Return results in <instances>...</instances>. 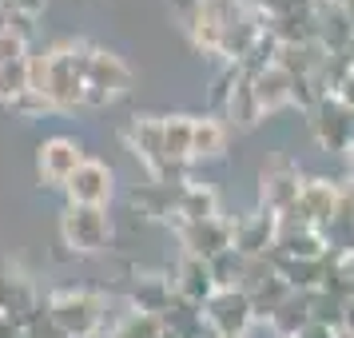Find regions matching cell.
<instances>
[{"instance_id":"cell-1","label":"cell","mask_w":354,"mask_h":338,"mask_svg":"<svg viewBox=\"0 0 354 338\" xmlns=\"http://www.w3.org/2000/svg\"><path fill=\"white\" fill-rule=\"evenodd\" d=\"M84 60L88 44L84 40H52L48 48L28 52V92L48 100L52 112L80 108L84 104Z\"/></svg>"},{"instance_id":"cell-26","label":"cell","mask_w":354,"mask_h":338,"mask_svg":"<svg viewBox=\"0 0 354 338\" xmlns=\"http://www.w3.org/2000/svg\"><path fill=\"white\" fill-rule=\"evenodd\" d=\"M28 36L17 32V28H8V24H0V64H20V60H28Z\"/></svg>"},{"instance_id":"cell-38","label":"cell","mask_w":354,"mask_h":338,"mask_svg":"<svg viewBox=\"0 0 354 338\" xmlns=\"http://www.w3.org/2000/svg\"><path fill=\"white\" fill-rule=\"evenodd\" d=\"M342 338H346V335H342Z\"/></svg>"},{"instance_id":"cell-11","label":"cell","mask_w":354,"mask_h":338,"mask_svg":"<svg viewBox=\"0 0 354 338\" xmlns=\"http://www.w3.org/2000/svg\"><path fill=\"white\" fill-rule=\"evenodd\" d=\"M338 187L335 179H303V191H299V203L290 215L283 219H295V223H310V227H326L335 219V207H338Z\"/></svg>"},{"instance_id":"cell-36","label":"cell","mask_w":354,"mask_h":338,"mask_svg":"<svg viewBox=\"0 0 354 338\" xmlns=\"http://www.w3.org/2000/svg\"><path fill=\"white\" fill-rule=\"evenodd\" d=\"M160 338H176V335H167V330H163V335H160Z\"/></svg>"},{"instance_id":"cell-25","label":"cell","mask_w":354,"mask_h":338,"mask_svg":"<svg viewBox=\"0 0 354 338\" xmlns=\"http://www.w3.org/2000/svg\"><path fill=\"white\" fill-rule=\"evenodd\" d=\"M28 92V64H0V104H17L20 96Z\"/></svg>"},{"instance_id":"cell-9","label":"cell","mask_w":354,"mask_h":338,"mask_svg":"<svg viewBox=\"0 0 354 338\" xmlns=\"http://www.w3.org/2000/svg\"><path fill=\"white\" fill-rule=\"evenodd\" d=\"M306 115H310V131H315V140H319L322 151H351L354 112L346 104H338L335 96H322Z\"/></svg>"},{"instance_id":"cell-31","label":"cell","mask_w":354,"mask_h":338,"mask_svg":"<svg viewBox=\"0 0 354 338\" xmlns=\"http://www.w3.org/2000/svg\"><path fill=\"white\" fill-rule=\"evenodd\" d=\"M295 338H342V330H330V326H319V322H310L306 330H299Z\"/></svg>"},{"instance_id":"cell-30","label":"cell","mask_w":354,"mask_h":338,"mask_svg":"<svg viewBox=\"0 0 354 338\" xmlns=\"http://www.w3.org/2000/svg\"><path fill=\"white\" fill-rule=\"evenodd\" d=\"M330 96H335L338 104H346V108L354 112V68L346 72V76H342V84H338V88L330 92Z\"/></svg>"},{"instance_id":"cell-24","label":"cell","mask_w":354,"mask_h":338,"mask_svg":"<svg viewBox=\"0 0 354 338\" xmlns=\"http://www.w3.org/2000/svg\"><path fill=\"white\" fill-rule=\"evenodd\" d=\"M243 271H247V259L231 247V251H223L219 259H211V274H215V287H239L243 283Z\"/></svg>"},{"instance_id":"cell-29","label":"cell","mask_w":354,"mask_h":338,"mask_svg":"<svg viewBox=\"0 0 354 338\" xmlns=\"http://www.w3.org/2000/svg\"><path fill=\"white\" fill-rule=\"evenodd\" d=\"M243 4H247V8H251V12H255V17L271 20V17H279V12H283V8H287L290 0H243Z\"/></svg>"},{"instance_id":"cell-22","label":"cell","mask_w":354,"mask_h":338,"mask_svg":"<svg viewBox=\"0 0 354 338\" xmlns=\"http://www.w3.org/2000/svg\"><path fill=\"white\" fill-rule=\"evenodd\" d=\"M267 322L274 326V335H279V338H295L299 330H306V326H310L306 294H290V299H283V303H279V310H274Z\"/></svg>"},{"instance_id":"cell-15","label":"cell","mask_w":354,"mask_h":338,"mask_svg":"<svg viewBox=\"0 0 354 338\" xmlns=\"http://www.w3.org/2000/svg\"><path fill=\"white\" fill-rule=\"evenodd\" d=\"M243 76H247V84H251V96H255L259 115H271V112H279V108L290 104V84L295 80H290L274 60L267 68H259V72H243Z\"/></svg>"},{"instance_id":"cell-23","label":"cell","mask_w":354,"mask_h":338,"mask_svg":"<svg viewBox=\"0 0 354 338\" xmlns=\"http://www.w3.org/2000/svg\"><path fill=\"white\" fill-rule=\"evenodd\" d=\"M163 335V319L160 314H147V310H136L128 306L120 322L112 326V338H160Z\"/></svg>"},{"instance_id":"cell-5","label":"cell","mask_w":354,"mask_h":338,"mask_svg":"<svg viewBox=\"0 0 354 338\" xmlns=\"http://www.w3.org/2000/svg\"><path fill=\"white\" fill-rule=\"evenodd\" d=\"M60 239L76 255H100L112 243V219L108 207H72L68 203L60 215Z\"/></svg>"},{"instance_id":"cell-6","label":"cell","mask_w":354,"mask_h":338,"mask_svg":"<svg viewBox=\"0 0 354 338\" xmlns=\"http://www.w3.org/2000/svg\"><path fill=\"white\" fill-rule=\"evenodd\" d=\"M203 310V322L215 338H243L247 326L255 322V306H251V294L239 287H223L215 290L207 303L199 306Z\"/></svg>"},{"instance_id":"cell-8","label":"cell","mask_w":354,"mask_h":338,"mask_svg":"<svg viewBox=\"0 0 354 338\" xmlns=\"http://www.w3.org/2000/svg\"><path fill=\"white\" fill-rule=\"evenodd\" d=\"M179 243L187 247L192 259H219L223 251L235 247V219L215 215V219H199V223H179Z\"/></svg>"},{"instance_id":"cell-2","label":"cell","mask_w":354,"mask_h":338,"mask_svg":"<svg viewBox=\"0 0 354 338\" xmlns=\"http://www.w3.org/2000/svg\"><path fill=\"white\" fill-rule=\"evenodd\" d=\"M128 92H131V68L115 52L88 44V60H84V104L104 108V104H115Z\"/></svg>"},{"instance_id":"cell-18","label":"cell","mask_w":354,"mask_h":338,"mask_svg":"<svg viewBox=\"0 0 354 338\" xmlns=\"http://www.w3.org/2000/svg\"><path fill=\"white\" fill-rule=\"evenodd\" d=\"M227 151V124L219 115H192V160H219Z\"/></svg>"},{"instance_id":"cell-19","label":"cell","mask_w":354,"mask_h":338,"mask_svg":"<svg viewBox=\"0 0 354 338\" xmlns=\"http://www.w3.org/2000/svg\"><path fill=\"white\" fill-rule=\"evenodd\" d=\"M176 303V287H171V279H163V274H140L136 279V287H131V306L136 310H147V314H160Z\"/></svg>"},{"instance_id":"cell-16","label":"cell","mask_w":354,"mask_h":338,"mask_svg":"<svg viewBox=\"0 0 354 338\" xmlns=\"http://www.w3.org/2000/svg\"><path fill=\"white\" fill-rule=\"evenodd\" d=\"M171 287H176V299H183V303H192V306H203L219 290L215 287V274H211V263L192 259V255H183V263L176 267Z\"/></svg>"},{"instance_id":"cell-20","label":"cell","mask_w":354,"mask_h":338,"mask_svg":"<svg viewBox=\"0 0 354 338\" xmlns=\"http://www.w3.org/2000/svg\"><path fill=\"white\" fill-rule=\"evenodd\" d=\"M223 104H227V120L239 124V128H255L259 120H263L255 108V96H251V84H247V76H243L239 68H235V84H231Z\"/></svg>"},{"instance_id":"cell-7","label":"cell","mask_w":354,"mask_h":338,"mask_svg":"<svg viewBox=\"0 0 354 338\" xmlns=\"http://www.w3.org/2000/svg\"><path fill=\"white\" fill-rule=\"evenodd\" d=\"M299 191H303V176H299V167L283 156H274L267 167H263V176H259V207L271 211L274 219H283L295 211L299 203Z\"/></svg>"},{"instance_id":"cell-34","label":"cell","mask_w":354,"mask_h":338,"mask_svg":"<svg viewBox=\"0 0 354 338\" xmlns=\"http://www.w3.org/2000/svg\"><path fill=\"white\" fill-rule=\"evenodd\" d=\"M342 4V12H346V20H351V28H354V0H338Z\"/></svg>"},{"instance_id":"cell-13","label":"cell","mask_w":354,"mask_h":338,"mask_svg":"<svg viewBox=\"0 0 354 338\" xmlns=\"http://www.w3.org/2000/svg\"><path fill=\"white\" fill-rule=\"evenodd\" d=\"M351 40H354V28L346 12H342V4L338 0H315V44L326 56H342L351 48Z\"/></svg>"},{"instance_id":"cell-35","label":"cell","mask_w":354,"mask_h":338,"mask_svg":"<svg viewBox=\"0 0 354 338\" xmlns=\"http://www.w3.org/2000/svg\"><path fill=\"white\" fill-rule=\"evenodd\" d=\"M346 187H354V156H351V176H346Z\"/></svg>"},{"instance_id":"cell-28","label":"cell","mask_w":354,"mask_h":338,"mask_svg":"<svg viewBox=\"0 0 354 338\" xmlns=\"http://www.w3.org/2000/svg\"><path fill=\"white\" fill-rule=\"evenodd\" d=\"M12 112H20V115H44V112H52V108H48V100H40L36 92H24V96L12 104Z\"/></svg>"},{"instance_id":"cell-14","label":"cell","mask_w":354,"mask_h":338,"mask_svg":"<svg viewBox=\"0 0 354 338\" xmlns=\"http://www.w3.org/2000/svg\"><path fill=\"white\" fill-rule=\"evenodd\" d=\"M274 235H279V219L271 211H251V215H239L235 219V251L243 259H259L274 247Z\"/></svg>"},{"instance_id":"cell-33","label":"cell","mask_w":354,"mask_h":338,"mask_svg":"<svg viewBox=\"0 0 354 338\" xmlns=\"http://www.w3.org/2000/svg\"><path fill=\"white\" fill-rule=\"evenodd\" d=\"M342 335L354 338V294L346 299V314H342Z\"/></svg>"},{"instance_id":"cell-32","label":"cell","mask_w":354,"mask_h":338,"mask_svg":"<svg viewBox=\"0 0 354 338\" xmlns=\"http://www.w3.org/2000/svg\"><path fill=\"white\" fill-rule=\"evenodd\" d=\"M0 338H24L17 319H8V314H0Z\"/></svg>"},{"instance_id":"cell-37","label":"cell","mask_w":354,"mask_h":338,"mask_svg":"<svg viewBox=\"0 0 354 338\" xmlns=\"http://www.w3.org/2000/svg\"><path fill=\"white\" fill-rule=\"evenodd\" d=\"M351 156H354V135H351Z\"/></svg>"},{"instance_id":"cell-3","label":"cell","mask_w":354,"mask_h":338,"mask_svg":"<svg viewBox=\"0 0 354 338\" xmlns=\"http://www.w3.org/2000/svg\"><path fill=\"white\" fill-rule=\"evenodd\" d=\"M44 306L64 338H96L104 326V299L92 290H56Z\"/></svg>"},{"instance_id":"cell-27","label":"cell","mask_w":354,"mask_h":338,"mask_svg":"<svg viewBox=\"0 0 354 338\" xmlns=\"http://www.w3.org/2000/svg\"><path fill=\"white\" fill-rule=\"evenodd\" d=\"M48 0H0V12H12V17H24V20H36L44 12Z\"/></svg>"},{"instance_id":"cell-12","label":"cell","mask_w":354,"mask_h":338,"mask_svg":"<svg viewBox=\"0 0 354 338\" xmlns=\"http://www.w3.org/2000/svg\"><path fill=\"white\" fill-rule=\"evenodd\" d=\"M84 160H88V156H84V147L76 144V140H68V135H52V140L40 144L36 167H40V179H44V183H68Z\"/></svg>"},{"instance_id":"cell-21","label":"cell","mask_w":354,"mask_h":338,"mask_svg":"<svg viewBox=\"0 0 354 338\" xmlns=\"http://www.w3.org/2000/svg\"><path fill=\"white\" fill-rule=\"evenodd\" d=\"M163 151L176 167L192 163V115H163Z\"/></svg>"},{"instance_id":"cell-10","label":"cell","mask_w":354,"mask_h":338,"mask_svg":"<svg viewBox=\"0 0 354 338\" xmlns=\"http://www.w3.org/2000/svg\"><path fill=\"white\" fill-rule=\"evenodd\" d=\"M64 191H68V203L72 207H108V199L115 191V176H112L108 163L84 160L76 167V176L64 183Z\"/></svg>"},{"instance_id":"cell-17","label":"cell","mask_w":354,"mask_h":338,"mask_svg":"<svg viewBox=\"0 0 354 338\" xmlns=\"http://www.w3.org/2000/svg\"><path fill=\"white\" fill-rule=\"evenodd\" d=\"M176 215L179 223H199V219H215L219 215V195L207 183H183L176 191Z\"/></svg>"},{"instance_id":"cell-4","label":"cell","mask_w":354,"mask_h":338,"mask_svg":"<svg viewBox=\"0 0 354 338\" xmlns=\"http://www.w3.org/2000/svg\"><path fill=\"white\" fill-rule=\"evenodd\" d=\"M124 140H128L131 156L151 171L156 183L167 187L171 179H179L183 167H176V163L167 160V151H163V120L160 115H136L128 128H124ZM179 187H183V179H179Z\"/></svg>"}]
</instances>
